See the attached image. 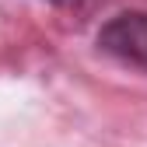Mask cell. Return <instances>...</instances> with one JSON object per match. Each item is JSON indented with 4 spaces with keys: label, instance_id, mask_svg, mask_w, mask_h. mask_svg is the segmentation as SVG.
I'll list each match as a JSON object with an SVG mask.
<instances>
[{
    "label": "cell",
    "instance_id": "obj_2",
    "mask_svg": "<svg viewBox=\"0 0 147 147\" xmlns=\"http://www.w3.org/2000/svg\"><path fill=\"white\" fill-rule=\"evenodd\" d=\"M46 4H56V7H77V4H84V0H46Z\"/></svg>",
    "mask_w": 147,
    "mask_h": 147
},
{
    "label": "cell",
    "instance_id": "obj_1",
    "mask_svg": "<svg viewBox=\"0 0 147 147\" xmlns=\"http://www.w3.org/2000/svg\"><path fill=\"white\" fill-rule=\"evenodd\" d=\"M95 46H98L102 56L116 60V63L130 67V70L147 74V11L130 7V11L112 14L98 28Z\"/></svg>",
    "mask_w": 147,
    "mask_h": 147
}]
</instances>
